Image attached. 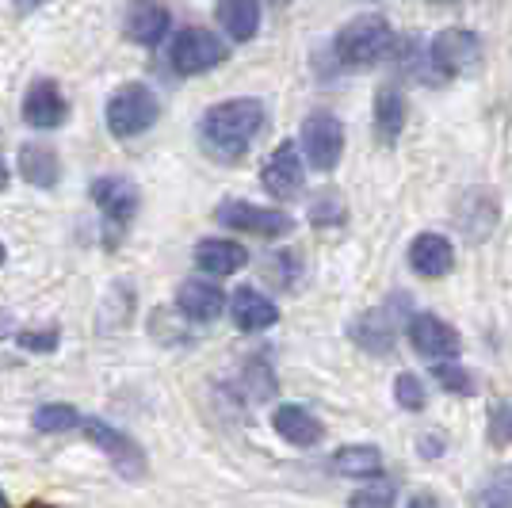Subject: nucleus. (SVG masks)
Segmentation results:
<instances>
[{
  "mask_svg": "<svg viewBox=\"0 0 512 508\" xmlns=\"http://www.w3.org/2000/svg\"><path fill=\"white\" fill-rule=\"evenodd\" d=\"M123 31H127L130 43L146 46H161L172 31V12L161 4V0H130L127 16H123Z\"/></svg>",
  "mask_w": 512,
  "mask_h": 508,
  "instance_id": "f8f14e48",
  "label": "nucleus"
},
{
  "mask_svg": "<svg viewBox=\"0 0 512 508\" xmlns=\"http://www.w3.org/2000/svg\"><path fill=\"white\" fill-rule=\"evenodd\" d=\"M394 402L402 405V409H409V413H421L428 402V390L425 382L417 379L413 371H402L398 379H394Z\"/></svg>",
  "mask_w": 512,
  "mask_h": 508,
  "instance_id": "c85d7f7f",
  "label": "nucleus"
},
{
  "mask_svg": "<svg viewBox=\"0 0 512 508\" xmlns=\"http://www.w3.org/2000/svg\"><path fill=\"white\" fill-rule=\"evenodd\" d=\"M0 508H8V497H4V493H0Z\"/></svg>",
  "mask_w": 512,
  "mask_h": 508,
  "instance_id": "4c0bfd02",
  "label": "nucleus"
},
{
  "mask_svg": "<svg viewBox=\"0 0 512 508\" xmlns=\"http://www.w3.org/2000/svg\"><path fill=\"white\" fill-rule=\"evenodd\" d=\"M260 184H264V191H268V195H276V199H299L302 184H306V161L299 157L295 142H283V146H276V153L264 161Z\"/></svg>",
  "mask_w": 512,
  "mask_h": 508,
  "instance_id": "9b49d317",
  "label": "nucleus"
},
{
  "mask_svg": "<svg viewBox=\"0 0 512 508\" xmlns=\"http://www.w3.org/2000/svg\"><path fill=\"white\" fill-rule=\"evenodd\" d=\"M272 428H276V436H283L287 444L295 447H318L321 436H325V424L299 402H283L276 405V413H272Z\"/></svg>",
  "mask_w": 512,
  "mask_h": 508,
  "instance_id": "dca6fc26",
  "label": "nucleus"
},
{
  "mask_svg": "<svg viewBox=\"0 0 512 508\" xmlns=\"http://www.w3.org/2000/svg\"><path fill=\"white\" fill-rule=\"evenodd\" d=\"M20 176L31 188H54L62 180V161L43 142H27L20 146Z\"/></svg>",
  "mask_w": 512,
  "mask_h": 508,
  "instance_id": "6ab92c4d",
  "label": "nucleus"
},
{
  "mask_svg": "<svg viewBox=\"0 0 512 508\" xmlns=\"http://www.w3.org/2000/svg\"><path fill=\"white\" fill-rule=\"evenodd\" d=\"M432 379L440 382L448 394H463V398H470L478 386H474V375H470L467 367H459V363L451 360V363H436L432 367Z\"/></svg>",
  "mask_w": 512,
  "mask_h": 508,
  "instance_id": "bb28decb",
  "label": "nucleus"
},
{
  "mask_svg": "<svg viewBox=\"0 0 512 508\" xmlns=\"http://www.w3.org/2000/svg\"><path fill=\"white\" fill-rule=\"evenodd\" d=\"M409 268L421 279H440L455 268V245L444 233H417L409 245Z\"/></svg>",
  "mask_w": 512,
  "mask_h": 508,
  "instance_id": "2eb2a0df",
  "label": "nucleus"
},
{
  "mask_svg": "<svg viewBox=\"0 0 512 508\" xmlns=\"http://www.w3.org/2000/svg\"><path fill=\"white\" fill-rule=\"evenodd\" d=\"M394 50V27L383 16H356L352 23H344L333 39V54L344 69L360 73V69H375L379 62L390 58Z\"/></svg>",
  "mask_w": 512,
  "mask_h": 508,
  "instance_id": "f03ea898",
  "label": "nucleus"
},
{
  "mask_svg": "<svg viewBox=\"0 0 512 508\" xmlns=\"http://www.w3.org/2000/svg\"><path fill=\"white\" fill-rule=\"evenodd\" d=\"M409 344L417 348V356H425L432 363L459 360V348H463L459 333L436 314H413L409 318Z\"/></svg>",
  "mask_w": 512,
  "mask_h": 508,
  "instance_id": "9d476101",
  "label": "nucleus"
},
{
  "mask_svg": "<svg viewBox=\"0 0 512 508\" xmlns=\"http://www.w3.org/2000/svg\"><path fill=\"white\" fill-rule=\"evenodd\" d=\"M264 127V104L256 96H237L222 100L203 111L199 119V146L218 161H241L253 138Z\"/></svg>",
  "mask_w": 512,
  "mask_h": 508,
  "instance_id": "f257e3e1",
  "label": "nucleus"
},
{
  "mask_svg": "<svg viewBox=\"0 0 512 508\" xmlns=\"http://www.w3.org/2000/svg\"><path fill=\"white\" fill-rule=\"evenodd\" d=\"M486 436L493 447H509L512 444V402H493L490 405V424H486Z\"/></svg>",
  "mask_w": 512,
  "mask_h": 508,
  "instance_id": "7c9ffc66",
  "label": "nucleus"
},
{
  "mask_svg": "<svg viewBox=\"0 0 512 508\" xmlns=\"http://www.w3.org/2000/svg\"><path fill=\"white\" fill-rule=\"evenodd\" d=\"M394 497H398V486L390 482V478H375V482H367V489L360 493H352V508H394Z\"/></svg>",
  "mask_w": 512,
  "mask_h": 508,
  "instance_id": "c756f323",
  "label": "nucleus"
},
{
  "mask_svg": "<svg viewBox=\"0 0 512 508\" xmlns=\"http://www.w3.org/2000/svg\"><path fill=\"white\" fill-rule=\"evenodd\" d=\"M88 195L100 207V214H104V222L111 230H123L130 218L138 214V203H142L138 184L130 176H96Z\"/></svg>",
  "mask_w": 512,
  "mask_h": 508,
  "instance_id": "1a4fd4ad",
  "label": "nucleus"
},
{
  "mask_svg": "<svg viewBox=\"0 0 512 508\" xmlns=\"http://www.w3.org/2000/svg\"><path fill=\"white\" fill-rule=\"evenodd\" d=\"M31 424L39 428V432H46V436H54V432H69V428H77V424H85V417L73 409V405L65 402H46L35 409V417H31Z\"/></svg>",
  "mask_w": 512,
  "mask_h": 508,
  "instance_id": "393cba45",
  "label": "nucleus"
},
{
  "mask_svg": "<svg viewBox=\"0 0 512 508\" xmlns=\"http://www.w3.org/2000/svg\"><path fill=\"white\" fill-rule=\"evenodd\" d=\"M428 62L440 77H463L482 65V39L467 27H444L428 43Z\"/></svg>",
  "mask_w": 512,
  "mask_h": 508,
  "instance_id": "39448f33",
  "label": "nucleus"
},
{
  "mask_svg": "<svg viewBox=\"0 0 512 508\" xmlns=\"http://www.w3.org/2000/svg\"><path fill=\"white\" fill-rule=\"evenodd\" d=\"M4 176H8V172H4V161H0V184H4Z\"/></svg>",
  "mask_w": 512,
  "mask_h": 508,
  "instance_id": "e433bc0d",
  "label": "nucleus"
},
{
  "mask_svg": "<svg viewBox=\"0 0 512 508\" xmlns=\"http://www.w3.org/2000/svg\"><path fill=\"white\" fill-rule=\"evenodd\" d=\"M302 153H306V165L318 172H333L341 165L344 153V127L333 111H310L302 119L299 130Z\"/></svg>",
  "mask_w": 512,
  "mask_h": 508,
  "instance_id": "20e7f679",
  "label": "nucleus"
},
{
  "mask_svg": "<svg viewBox=\"0 0 512 508\" xmlns=\"http://www.w3.org/2000/svg\"><path fill=\"white\" fill-rule=\"evenodd\" d=\"M218 226L237 233H253V237H287L295 230V218L287 211H276V207H256V203H245V199H226L218 203Z\"/></svg>",
  "mask_w": 512,
  "mask_h": 508,
  "instance_id": "0eeeda50",
  "label": "nucleus"
},
{
  "mask_svg": "<svg viewBox=\"0 0 512 508\" xmlns=\"http://www.w3.org/2000/svg\"><path fill=\"white\" fill-rule=\"evenodd\" d=\"M417 444H421V455H425V459H436V455H444V440H436V436H432V440H428V436H421V440H417Z\"/></svg>",
  "mask_w": 512,
  "mask_h": 508,
  "instance_id": "f704fd0d",
  "label": "nucleus"
},
{
  "mask_svg": "<svg viewBox=\"0 0 512 508\" xmlns=\"http://www.w3.org/2000/svg\"><path fill=\"white\" fill-rule=\"evenodd\" d=\"M406 508H444V505H440V497H436V493L421 489V493H413V497H409Z\"/></svg>",
  "mask_w": 512,
  "mask_h": 508,
  "instance_id": "72a5a7b5",
  "label": "nucleus"
},
{
  "mask_svg": "<svg viewBox=\"0 0 512 508\" xmlns=\"http://www.w3.org/2000/svg\"><path fill=\"white\" fill-rule=\"evenodd\" d=\"M402 130H406V96L402 88L383 85L375 92V134L383 146H394Z\"/></svg>",
  "mask_w": 512,
  "mask_h": 508,
  "instance_id": "aec40b11",
  "label": "nucleus"
},
{
  "mask_svg": "<svg viewBox=\"0 0 512 508\" xmlns=\"http://www.w3.org/2000/svg\"><path fill=\"white\" fill-rule=\"evenodd\" d=\"M218 23L234 43H249L260 31V4L256 0H222L218 4Z\"/></svg>",
  "mask_w": 512,
  "mask_h": 508,
  "instance_id": "b1692460",
  "label": "nucleus"
},
{
  "mask_svg": "<svg viewBox=\"0 0 512 508\" xmlns=\"http://www.w3.org/2000/svg\"><path fill=\"white\" fill-rule=\"evenodd\" d=\"M272 279H279L283 287H295V283H299V256L279 253L276 260H272Z\"/></svg>",
  "mask_w": 512,
  "mask_h": 508,
  "instance_id": "2f4dec72",
  "label": "nucleus"
},
{
  "mask_svg": "<svg viewBox=\"0 0 512 508\" xmlns=\"http://www.w3.org/2000/svg\"><path fill=\"white\" fill-rule=\"evenodd\" d=\"M348 333H352V340L360 348L375 352V356H386L394 348V318L386 310H367V314H360V318L348 325Z\"/></svg>",
  "mask_w": 512,
  "mask_h": 508,
  "instance_id": "412c9836",
  "label": "nucleus"
},
{
  "mask_svg": "<svg viewBox=\"0 0 512 508\" xmlns=\"http://www.w3.org/2000/svg\"><path fill=\"white\" fill-rule=\"evenodd\" d=\"M12 4H16V8H20V12H35V8H39V4H43V0H12Z\"/></svg>",
  "mask_w": 512,
  "mask_h": 508,
  "instance_id": "c9c22d12",
  "label": "nucleus"
},
{
  "mask_svg": "<svg viewBox=\"0 0 512 508\" xmlns=\"http://www.w3.org/2000/svg\"><path fill=\"white\" fill-rule=\"evenodd\" d=\"M195 264H199V272L222 279L241 272L249 264V253H245V245H237L230 237H203L195 245Z\"/></svg>",
  "mask_w": 512,
  "mask_h": 508,
  "instance_id": "a211bd4d",
  "label": "nucleus"
},
{
  "mask_svg": "<svg viewBox=\"0 0 512 508\" xmlns=\"http://www.w3.org/2000/svg\"><path fill=\"white\" fill-rule=\"evenodd\" d=\"M226 43L207 31V27H184V31H176V39H172V69L176 73H184V77H199V73H207L214 65L226 62Z\"/></svg>",
  "mask_w": 512,
  "mask_h": 508,
  "instance_id": "423d86ee",
  "label": "nucleus"
},
{
  "mask_svg": "<svg viewBox=\"0 0 512 508\" xmlns=\"http://www.w3.org/2000/svg\"><path fill=\"white\" fill-rule=\"evenodd\" d=\"M310 222L321 226V230H333V226H341L344 222V203L337 191H321L314 195V203H310Z\"/></svg>",
  "mask_w": 512,
  "mask_h": 508,
  "instance_id": "a878e982",
  "label": "nucleus"
},
{
  "mask_svg": "<svg viewBox=\"0 0 512 508\" xmlns=\"http://www.w3.org/2000/svg\"><path fill=\"white\" fill-rule=\"evenodd\" d=\"M85 432L88 440H92V447H100L123 478H130V482L146 478V455H142V447L134 444L123 428L100 421V417H85Z\"/></svg>",
  "mask_w": 512,
  "mask_h": 508,
  "instance_id": "6e6552de",
  "label": "nucleus"
},
{
  "mask_svg": "<svg viewBox=\"0 0 512 508\" xmlns=\"http://www.w3.org/2000/svg\"><path fill=\"white\" fill-rule=\"evenodd\" d=\"M65 115H69V107H65L62 88L46 77L31 81V88L23 92V123L35 130H54L65 123Z\"/></svg>",
  "mask_w": 512,
  "mask_h": 508,
  "instance_id": "ddd939ff",
  "label": "nucleus"
},
{
  "mask_svg": "<svg viewBox=\"0 0 512 508\" xmlns=\"http://www.w3.org/2000/svg\"><path fill=\"white\" fill-rule=\"evenodd\" d=\"M176 310L188 321L207 325V321L222 318L226 295H222V287H214V279H184L180 291H176Z\"/></svg>",
  "mask_w": 512,
  "mask_h": 508,
  "instance_id": "4468645a",
  "label": "nucleus"
},
{
  "mask_svg": "<svg viewBox=\"0 0 512 508\" xmlns=\"http://www.w3.org/2000/svg\"><path fill=\"white\" fill-rule=\"evenodd\" d=\"M157 115H161V104H157L153 88L138 85V81L115 88L104 111L107 130H111L115 138H138V134H146V130L157 123Z\"/></svg>",
  "mask_w": 512,
  "mask_h": 508,
  "instance_id": "7ed1b4c3",
  "label": "nucleus"
},
{
  "mask_svg": "<svg viewBox=\"0 0 512 508\" xmlns=\"http://www.w3.org/2000/svg\"><path fill=\"white\" fill-rule=\"evenodd\" d=\"M20 348H27V352H54V348H58V329L20 333Z\"/></svg>",
  "mask_w": 512,
  "mask_h": 508,
  "instance_id": "473e14b6",
  "label": "nucleus"
},
{
  "mask_svg": "<svg viewBox=\"0 0 512 508\" xmlns=\"http://www.w3.org/2000/svg\"><path fill=\"white\" fill-rule=\"evenodd\" d=\"M0 260H4V245H0Z\"/></svg>",
  "mask_w": 512,
  "mask_h": 508,
  "instance_id": "58836bf2",
  "label": "nucleus"
},
{
  "mask_svg": "<svg viewBox=\"0 0 512 508\" xmlns=\"http://www.w3.org/2000/svg\"><path fill=\"white\" fill-rule=\"evenodd\" d=\"M230 318L241 333H264L279 321V306L268 295H260L256 287H241L230 298Z\"/></svg>",
  "mask_w": 512,
  "mask_h": 508,
  "instance_id": "f3484780",
  "label": "nucleus"
},
{
  "mask_svg": "<svg viewBox=\"0 0 512 508\" xmlns=\"http://www.w3.org/2000/svg\"><path fill=\"white\" fill-rule=\"evenodd\" d=\"M333 470L341 478H356V482H371L383 470V451L375 444H348L333 455Z\"/></svg>",
  "mask_w": 512,
  "mask_h": 508,
  "instance_id": "5701e85b",
  "label": "nucleus"
},
{
  "mask_svg": "<svg viewBox=\"0 0 512 508\" xmlns=\"http://www.w3.org/2000/svg\"><path fill=\"white\" fill-rule=\"evenodd\" d=\"M482 508H512V466H501L490 482L478 493Z\"/></svg>",
  "mask_w": 512,
  "mask_h": 508,
  "instance_id": "cd10ccee",
  "label": "nucleus"
},
{
  "mask_svg": "<svg viewBox=\"0 0 512 508\" xmlns=\"http://www.w3.org/2000/svg\"><path fill=\"white\" fill-rule=\"evenodd\" d=\"M459 222H463V233H467L470 241L490 237L493 226H497V199H493V191H467V199L459 207Z\"/></svg>",
  "mask_w": 512,
  "mask_h": 508,
  "instance_id": "4be33fe9",
  "label": "nucleus"
}]
</instances>
